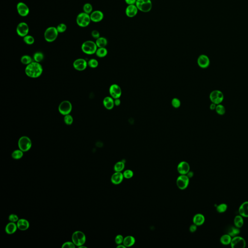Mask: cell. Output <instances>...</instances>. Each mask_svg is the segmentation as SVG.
<instances>
[{
	"instance_id": "obj_1",
	"label": "cell",
	"mask_w": 248,
	"mask_h": 248,
	"mask_svg": "<svg viewBox=\"0 0 248 248\" xmlns=\"http://www.w3.org/2000/svg\"><path fill=\"white\" fill-rule=\"evenodd\" d=\"M43 69L41 64L36 62H33L26 66L25 72L28 77L31 78H37L43 73Z\"/></svg>"
},
{
	"instance_id": "obj_2",
	"label": "cell",
	"mask_w": 248,
	"mask_h": 248,
	"mask_svg": "<svg viewBox=\"0 0 248 248\" xmlns=\"http://www.w3.org/2000/svg\"><path fill=\"white\" fill-rule=\"evenodd\" d=\"M97 48L96 42L92 40H87L81 45V50L85 54L88 55L96 54Z\"/></svg>"
},
{
	"instance_id": "obj_3",
	"label": "cell",
	"mask_w": 248,
	"mask_h": 248,
	"mask_svg": "<svg viewBox=\"0 0 248 248\" xmlns=\"http://www.w3.org/2000/svg\"><path fill=\"white\" fill-rule=\"evenodd\" d=\"M59 33L56 27L50 26L46 29L44 34V39L48 42H53L57 39Z\"/></svg>"
},
{
	"instance_id": "obj_4",
	"label": "cell",
	"mask_w": 248,
	"mask_h": 248,
	"mask_svg": "<svg viewBox=\"0 0 248 248\" xmlns=\"http://www.w3.org/2000/svg\"><path fill=\"white\" fill-rule=\"evenodd\" d=\"M91 22L90 15L84 12L78 14L76 18V23L80 27H86L90 25Z\"/></svg>"
},
{
	"instance_id": "obj_5",
	"label": "cell",
	"mask_w": 248,
	"mask_h": 248,
	"mask_svg": "<svg viewBox=\"0 0 248 248\" xmlns=\"http://www.w3.org/2000/svg\"><path fill=\"white\" fill-rule=\"evenodd\" d=\"M135 5L139 11L144 13H148L152 8L151 0H137Z\"/></svg>"
},
{
	"instance_id": "obj_6",
	"label": "cell",
	"mask_w": 248,
	"mask_h": 248,
	"mask_svg": "<svg viewBox=\"0 0 248 248\" xmlns=\"http://www.w3.org/2000/svg\"><path fill=\"white\" fill-rule=\"evenodd\" d=\"M72 240L76 246L80 247L85 243V235L81 231H76L72 234Z\"/></svg>"
},
{
	"instance_id": "obj_7",
	"label": "cell",
	"mask_w": 248,
	"mask_h": 248,
	"mask_svg": "<svg viewBox=\"0 0 248 248\" xmlns=\"http://www.w3.org/2000/svg\"><path fill=\"white\" fill-rule=\"evenodd\" d=\"M32 145L31 140L28 137L23 136L19 139L18 146L20 149L24 152H27L31 149Z\"/></svg>"
},
{
	"instance_id": "obj_8",
	"label": "cell",
	"mask_w": 248,
	"mask_h": 248,
	"mask_svg": "<svg viewBox=\"0 0 248 248\" xmlns=\"http://www.w3.org/2000/svg\"><path fill=\"white\" fill-rule=\"evenodd\" d=\"M72 110V105L71 103L69 100H64L60 103L58 107L59 113L63 115L66 116L70 114Z\"/></svg>"
},
{
	"instance_id": "obj_9",
	"label": "cell",
	"mask_w": 248,
	"mask_h": 248,
	"mask_svg": "<svg viewBox=\"0 0 248 248\" xmlns=\"http://www.w3.org/2000/svg\"><path fill=\"white\" fill-rule=\"evenodd\" d=\"M209 98L212 102L218 105L223 102L224 99L223 94L221 91L214 90L210 93Z\"/></svg>"
},
{
	"instance_id": "obj_10",
	"label": "cell",
	"mask_w": 248,
	"mask_h": 248,
	"mask_svg": "<svg viewBox=\"0 0 248 248\" xmlns=\"http://www.w3.org/2000/svg\"><path fill=\"white\" fill-rule=\"evenodd\" d=\"M230 245L232 248H244L246 246V242L242 237L237 235L232 237Z\"/></svg>"
},
{
	"instance_id": "obj_11",
	"label": "cell",
	"mask_w": 248,
	"mask_h": 248,
	"mask_svg": "<svg viewBox=\"0 0 248 248\" xmlns=\"http://www.w3.org/2000/svg\"><path fill=\"white\" fill-rule=\"evenodd\" d=\"M190 178L186 174H181L177 180V186L181 190L187 188L189 184Z\"/></svg>"
},
{
	"instance_id": "obj_12",
	"label": "cell",
	"mask_w": 248,
	"mask_h": 248,
	"mask_svg": "<svg viewBox=\"0 0 248 248\" xmlns=\"http://www.w3.org/2000/svg\"><path fill=\"white\" fill-rule=\"evenodd\" d=\"M16 32L18 36L20 37H25L29 34V27L28 25L25 22H21L17 26Z\"/></svg>"
},
{
	"instance_id": "obj_13",
	"label": "cell",
	"mask_w": 248,
	"mask_h": 248,
	"mask_svg": "<svg viewBox=\"0 0 248 248\" xmlns=\"http://www.w3.org/2000/svg\"><path fill=\"white\" fill-rule=\"evenodd\" d=\"M121 88L117 84H113L109 88V93L113 99H119L122 95Z\"/></svg>"
},
{
	"instance_id": "obj_14",
	"label": "cell",
	"mask_w": 248,
	"mask_h": 248,
	"mask_svg": "<svg viewBox=\"0 0 248 248\" xmlns=\"http://www.w3.org/2000/svg\"><path fill=\"white\" fill-rule=\"evenodd\" d=\"M17 10L20 16L25 17L28 15L30 9L27 4L23 2H19L17 5Z\"/></svg>"
},
{
	"instance_id": "obj_15",
	"label": "cell",
	"mask_w": 248,
	"mask_h": 248,
	"mask_svg": "<svg viewBox=\"0 0 248 248\" xmlns=\"http://www.w3.org/2000/svg\"><path fill=\"white\" fill-rule=\"evenodd\" d=\"M73 67L78 71H83L88 66V63L83 58L77 59L73 62Z\"/></svg>"
},
{
	"instance_id": "obj_16",
	"label": "cell",
	"mask_w": 248,
	"mask_h": 248,
	"mask_svg": "<svg viewBox=\"0 0 248 248\" xmlns=\"http://www.w3.org/2000/svg\"><path fill=\"white\" fill-rule=\"evenodd\" d=\"M197 64L202 69H207L209 66V58L205 54L200 55L197 59Z\"/></svg>"
},
{
	"instance_id": "obj_17",
	"label": "cell",
	"mask_w": 248,
	"mask_h": 248,
	"mask_svg": "<svg viewBox=\"0 0 248 248\" xmlns=\"http://www.w3.org/2000/svg\"><path fill=\"white\" fill-rule=\"evenodd\" d=\"M138 11V9L135 4L128 5L125 9V15L128 17L132 18L137 15Z\"/></svg>"
},
{
	"instance_id": "obj_18",
	"label": "cell",
	"mask_w": 248,
	"mask_h": 248,
	"mask_svg": "<svg viewBox=\"0 0 248 248\" xmlns=\"http://www.w3.org/2000/svg\"><path fill=\"white\" fill-rule=\"evenodd\" d=\"M90 16L91 22H99L104 18V14L100 10H95L90 14Z\"/></svg>"
},
{
	"instance_id": "obj_19",
	"label": "cell",
	"mask_w": 248,
	"mask_h": 248,
	"mask_svg": "<svg viewBox=\"0 0 248 248\" xmlns=\"http://www.w3.org/2000/svg\"><path fill=\"white\" fill-rule=\"evenodd\" d=\"M190 166L186 161L180 163L177 166V171L180 174H187L190 172Z\"/></svg>"
},
{
	"instance_id": "obj_20",
	"label": "cell",
	"mask_w": 248,
	"mask_h": 248,
	"mask_svg": "<svg viewBox=\"0 0 248 248\" xmlns=\"http://www.w3.org/2000/svg\"><path fill=\"white\" fill-rule=\"evenodd\" d=\"M103 104L106 109L111 110L114 107V99L111 97H106L103 99Z\"/></svg>"
},
{
	"instance_id": "obj_21",
	"label": "cell",
	"mask_w": 248,
	"mask_h": 248,
	"mask_svg": "<svg viewBox=\"0 0 248 248\" xmlns=\"http://www.w3.org/2000/svg\"><path fill=\"white\" fill-rule=\"evenodd\" d=\"M124 177L121 172H117L113 174L111 177V182L115 185H118L123 181Z\"/></svg>"
},
{
	"instance_id": "obj_22",
	"label": "cell",
	"mask_w": 248,
	"mask_h": 248,
	"mask_svg": "<svg viewBox=\"0 0 248 248\" xmlns=\"http://www.w3.org/2000/svg\"><path fill=\"white\" fill-rule=\"evenodd\" d=\"M238 213L243 218H248V201H245L241 204L238 209Z\"/></svg>"
},
{
	"instance_id": "obj_23",
	"label": "cell",
	"mask_w": 248,
	"mask_h": 248,
	"mask_svg": "<svg viewBox=\"0 0 248 248\" xmlns=\"http://www.w3.org/2000/svg\"><path fill=\"white\" fill-rule=\"evenodd\" d=\"M17 225L18 229L22 231H25L28 229L30 226V224L27 220L24 219H21L17 221Z\"/></svg>"
},
{
	"instance_id": "obj_24",
	"label": "cell",
	"mask_w": 248,
	"mask_h": 248,
	"mask_svg": "<svg viewBox=\"0 0 248 248\" xmlns=\"http://www.w3.org/2000/svg\"><path fill=\"white\" fill-rule=\"evenodd\" d=\"M205 221V217L202 214L198 213L196 214L193 218V223L197 226H201L202 225Z\"/></svg>"
},
{
	"instance_id": "obj_25",
	"label": "cell",
	"mask_w": 248,
	"mask_h": 248,
	"mask_svg": "<svg viewBox=\"0 0 248 248\" xmlns=\"http://www.w3.org/2000/svg\"><path fill=\"white\" fill-rule=\"evenodd\" d=\"M240 228H237L235 226H230L227 229V234L230 235L232 237L238 235L240 234Z\"/></svg>"
},
{
	"instance_id": "obj_26",
	"label": "cell",
	"mask_w": 248,
	"mask_h": 248,
	"mask_svg": "<svg viewBox=\"0 0 248 248\" xmlns=\"http://www.w3.org/2000/svg\"><path fill=\"white\" fill-rule=\"evenodd\" d=\"M17 225L15 223L10 222L7 224L6 227V232L7 234L11 235L16 232L17 230Z\"/></svg>"
},
{
	"instance_id": "obj_27",
	"label": "cell",
	"mask_w": 248,
	"mask_h": 248,
	"mask_svg": "<svg viewBox=\"0 0 248 248\" xmlns=\"http://www.w3.org/2000/svg\"><path fill=\"white\" fill-rule=\"evenodd\" d=\"M135 243V239L131 235H128L124 238L123 244L126 247H131Z\"/></svg>"
},
{
	"instance_id": "obj_28",
	"label": "cell",
	"mask_w": 248,
	"mask_h": 248,
	"mask_svg": "<svg viewBox=\"0 0 248 248\" xmlns=\"http://www.w3.org/2000/svg\"><path fill=\"white\" fill-rule=\"evenodd\" d=\"M232 239V237L228 234H224L220 238V242L223 245H229L231 244Z\"/></svg>"
},
{
	"instance_id": "obj_29",
	"label": "cell",
	"mask_w": 248,
	"mask_h": 248,
	"mask_svg": "<svg viewBox=\"0 0 248 248\" xmlns=\"http://www.w3.org/2000/svg\"><path fill=\"white\" fill-rule=\"evenodd\" d=\"M234 225L237 228H240L244 225V220L243 217L241 216L237 215L234 219Z\"/></svg>"
},
{
	"instance_id": "obj_30",
	"label": "cell",
	"mask_w": 248,
	"mask_h": 248,
	"mask_svg": "<svg viewBox=\"0 0 248 248\" xmlns=\"http://www.w3.org/2000/svg\"><path fill=\"white\" fill-rule=\"evenodd\" d=\"M96 44L97 45V48L106 47L108 44V40L105 37H99V39H96Z\"/></svg>"
},
{
	"instance_id": "obj_31",
	"label": "cell",
	"mask_w": 248,
	"mask_h": 248,
	"mask_svg": "<svg viewBox=\"0 0 248 248\" xmlns=\"http://www.w3.org/2000/svg\"><path fill=\"white\" fill-rule=\"evenodd\" d=\"M108 54V50L104 48H98L96 51V55L99 58H103L107 56Z\"/></svg>"
},
{
	"instance_id": "obj_32",
	"label": "cell",
	"mask_w": 248,
	"mask_h": 248,
	"mask_svg": "<svg viewBox=\"0 0 248 248\" xmlns=\"http://www.w3.org/2000/svg\"><path fill=\"white\" fill-rule=\"evenodd\" d=\"M44 58V55L43 53L40 51H37L34 53L33 56V60L34 62L40 63L42 61Z\"/></svg>"
},
{
	"instance_id": "obj_33",
	"label": "cell",
	"mask_w": 248,
	"mask_h": 248,
	"mask_svg": "<svg viewBox=\"0 0 248 248\" xmlns=\"http://www.w3.org/2000/svg\"><path fill=\"white\" fill-rule=\"evenodd\" d=\"M20 61L22 64H25L26 66L30 64L33 62L32 58L28 55H25L22 56L20 59Z\"/></svg>"
},
{
	"instance_id": "obj_34",
	"label": "cell",
	"mask_w": 248,
	"mask_h": 248,
	"mask_svg": "<svg viewBox=\"0 0 248 248\" xmlns=\"http://www.w3.org/2000/svg\"><path fill=\"white\" fill-rule=\"evenodd\" d=\"M125 168V163L123 161H119L114 165V170L115 172H121Z\"/></svg>"
},
{
	"instance_id": "obj_35",
	"label": "cell",
	"mask_w": 248,
	"mask_h": 248,
	"mask_svg": "<svg viewBox=\"0 0 248 248\" xmlns=\"http://www.w3.org/2000/svg\"><path fill=\"white\" fill-rule=\"evenodd\" d=\"M23 152L21 150H16L12 153V157L15 160H19L23 157Z\"/></svg>"
},
{
	"instance_id": "obj_36",
	"label": "cell",
	"mask_w": 248,
	"mask_h": 248,
	"mask_svg": "<svg viewBox=\"0 0 248 248\" xmlns=\"http://www.w3.org/2000/svg\"><path fill=\"white\" fill-rule=\"evenodd\" d=\"M83 11L84 13L90 15L93 12V6L90 3H86L83 6Z\"/></svg>"
},
{
	"instance_id": "obj_37",
	"label": "cell",
	"mask_w": 248,
	"mask_h": 248,
	"mask_svg": "<svg viewBox=\"0 0 248 248\" xmlns=\"http://www.w3.org/2000/svg\"><path fill=\"white\" fill-rule=\"evenodd\" d=\"M23 41L25 42V43L26 44L31 45L34 43L35 40L33 36L28 34L23 37Z\"/></svg>"
},
{
	"instance_id": "obj_38",
	"label": "cell",
	"mask_w": 248,
	"mask_h": 248,
	"mask_svg": "<svg viewBox=\"0 0 248 248\" xmlns=\"http://www.w3.org/2000/svg\"><path fill=\"white\" fill-rule=\"evenodd\" d=\"M228 208V206L226 204L223 203L219 205L217 207V211L219 213H223L226 211Z\"/></svg>"
},
{
	"instance_id": "obj_39",
	"label": "cell",
	"mask_w": 248,
	"mask_h": 248,
	"mask_svg": "<svg viewBox=\"0 0 248 248\" xmlns=\"http://www.w3.org/2000/svg\"><path fill=\"white\" fill-rule=\"evenodd\" d=\"M215 110L217 113L220 115V116H223V115L225 114V107H224L223 106V105H221V104H218L216 106Z\"/></svg>"
},
{
	"instance_id": "obj_40",
	"label": "cell",
	"mask_w": 248,
	"mask_h": 248,
	"mask_svg": "<svg viewBox=\"0 0 248 248\" xmlns=\"http://www.w3.org/2000/svg\"><path fill=\"white\" fill-rule=\"evenodd\" d=\"M88 66L92 69H95L99 66V62L96 59H91L88 62Z\"/></svg>"
},
{
	"instance_id": "obj_41",
	"label": "cell",
	"mask_w": 248,
	"mask_h": 248,
	"mask_svg": "<svg viewBox=\"0 0 248 248\" xmlns=\"http://www.w3.org/2000/svg\"><path fill=\"white\" fill-rule=\"evenodd\" d=\"M64 122L67 125H71L73 123V118L70 114H67L64 116Z\"/></svg>"
},
{
	"instance_id": "obj_42",
	"label": "cell",
	"mask_w": 248,
	"mask_h": 248,
	"mask_svg": "<svg viewBox=\"0 0 248 248\" xmlns=\"http://www.w3.org/2000/svg\"><path fill=\"white\" fill-rule=\"evenodd\" d=\"M56 29L59 33H64L67 29V26L64 23H60L57 25Z\"/></svg>"
},
{
	"instance_id": "obj_43",
	"label": "cell",
	"mask_w": 248,
	"mask_h": 248,
	"mask_svg": "<svg viewBox=\"0 0 248 248\" xmlns=\"http://www.w3.org/2000/svg\"><path fill=\"white\" fill-rule=\"evenodd\" d=\"M172 105L174 108H178L181 106V101L177 98H174L171 102Z\"/></svg>"
},
{
	"instance_id": "obj_44",
	"label": "cell",
	"mask_w": 248,
	"mask_h": 248,
	"mask_svg": "<svg viewBox=\"0 0 248 248\" xmlns=\"http://www.w3.org/2000/svg\"><path fill=\"white\" fill-rule=\"evenodd\" d=\"M123 174L124 178H127V179L132 178L133 176V172L130 170H125Z\"/></svg>"
},
{
	"instance_id": "obj_45",
	"label": "cell",
	"mask_w": 248,
	"mask_h": 248,
	"mask_svg": "<svg viewBox=\"0 0 248 248\" xmlns=\"http://www.w3.org/2000/svg\"><path fill=\"white\" fill-rule=\"evenodd\" d=\"M8 220L10 222L16 223L19 221V217L16 214H12L9 216Z\"/></svg>"
},
{
	"instance_id": "obj_46",
	"label": "cell",
	"mask_w": 248,
	"mask_h": 248,
	"mask_svg": "<svg viewBox=\"0 0 248 248\" xmlns=\"http://www.w3.org/2000/svg\"><path fill=\"white\" fill-rule=\"evenodd\" d=\"M75 246L74 243L73 242L67 241V242L64 243L63 244V245H62V248H75Z\"/></svg>"
},
{
	"instance_id": "obj_47",
	"label": "cell",
	"mask_w": 248,
	"mask_h": 248,
	"mask_svg": "<svg viewBox=\"0 0 248 248\" xmlns=\"http://www.w3.org/2000/svg\"><path fill=\"white\" fill-rule=\"evenodd\" d=\"M124 238L122 235H118L115 238V242L117 245H120L123 242Z\"/></svg>"
},
{
	"instance_id": "obj_48",
	"label": "cell",
	"mask_w": 248,
	"mask_h": 248,
	"mask_svg": "<svg viewBox=\"0 0 248 248\" xmlns=\"http://www.w3.org/2000/svg\"><path fill=\"white\" fill-rule=\"evenodd\" d=\"M91 36L94 39H99L100 36V33L97 30H94L92 31L91 32Z\"/></svg>"
},
{
	"instance_id": "obj_49",
	"label": "cell",
	"mask_w": 248,
	"mask_h": 248,
	"mask_svg": "<svg viewBox=\"0 0 248 248\" xmlns=\"http://www.w3.org/2000/svg\"><path fill=\"white\" fill-rule=\"evenodd\" d=\"M197 225L194 224L191 225V226L190 227V232L191 233L195 232L196 231V230H197Z\"/></svg>"
},
{
	"instance_id": "obj_50",
	"label": "cell",
	"mask_w": 248,
	"mask_h": 248,
	"mask_svg": "<svg viewBox=\"0 0 248 248\" xmlns=\"http://www.w3.org/2000/svg\"><path fill=\"white\" fill-rule=\"evenodd\" d=\"M125 1L128 5H132L135 4L137 0H125Z\"/></svg>"
},
{
	"instance_id": "obj_51",
	"label": "cell",
	"mask_w": 248,
	"mask_h": 248,
	"mask_svg": "<svg viewBox=\"0 0 248 248\" xmlns=\"http://www.w3.org/2000/svg\"><path fill=\"white\" fill-rule=\"evenodd\" d=\"M121 104V100L119 99H114V105L116 106H119Z\"/></svg>"
},
{
	"instance_id": "obj_52",
	"label": "cell",
	"mask_w": 248,
	"mask_h": 248,
	"mask_svg": "<svg viewBox=\"0 0 248 248\" xmlns=\"http://www.w3.org/2000/svg\"><path fill=\"white\" fill-rule=\"evenodd\" d=\"M216 106H217V105H216V104H215V103H212V104L210 105V110H215L216 108Z\"/></svg>"
},
{
	"instance_id": "obj_53",
	"label": "cell",
	"mask_w": 248,
	"mask_h": 248,
	"mask_svg": "<svg viewBox=\"0 0 248 248\" xmlns=\"http://www.w3.org/2000/svg\"><path fill=\"white\" fill-rule=\"evenodd\" d=\"M117 248H126V247H125V246L124 245V244H123V245H122V244H120V245H118V246H117Z\"/></svg>"
}]
</instances>
